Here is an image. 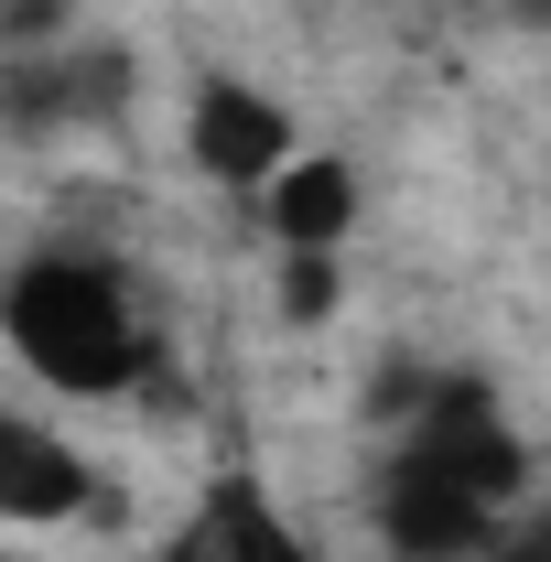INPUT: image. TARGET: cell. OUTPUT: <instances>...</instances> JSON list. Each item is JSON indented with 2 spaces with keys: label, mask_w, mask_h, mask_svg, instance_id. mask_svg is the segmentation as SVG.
<instances>
[{
  "label": "cell",
  "mask_w": 551,
  "mask_h": 562,
  "mask_svg": "<svg viewBox=\"0 0 551 562\" xmlns=\"http://www.w3.org/2000/svg\"><path fill=\"white\" fill-rule=\"evenodd\" d=\"M0 336L22 347L33 379H55L76 401H109L140 379V314H131V271L98 249H33L22 271H0Z\"/></svg>",
  "instance_id": "cell-1"
},
{
  "label": "cell",
  "mask_w": 551,
  "mask_h": 562,
  "mask_svg": "<svg viewBox=\"0 0 551 562\" xmlns=\"http://www.w3.org/2000/svg\"><path fill=\"white\" fill-rule=\"evenodd\" d=\"M131 44H33V55H0V140H76V131H120L131 120Z\"/></svg>",
  "instance_id": "cell-2"
},
{
  "label": "cell",
  "mask_w": 551,
  "mask_h": 562,
  "mask_svg": "<svg viewBox=\"0 0 551 562\" xmlns=\"http://www.w3.org/2000/svg\"><path fill=\"white\" fill-rule=\"evenodd\" d=\"M412 432H401V454H421V465H443L465 497H486L497 519L519 508V487H530V454H519V422L497 412V390H486L476 368H432V390H421Z\"/></svg>",
  "instance_id": "cell-3"
},
{
  "label": "cell",
  "mask_w": 551,
  "mask_h": 562,
  "mask_svg": "<svg viewBox=\"0 0 551 562\" xmlns=\"http://www.w3.org/2000/svg\"><path fill=\"white\" fill-rule=\"evenodd\" d=\"M184 162L206 184H227V195H260L281 162H292V109H281L271 87H249V76H206L195 109H184Z\"/></svg>",
  "instance_id": "cell-4"
},
{
  "label": "cell",
  "mask_w": 551,
  "mask_h": 562,
  "mask_svg": "<svg viewBox=\"0 0 551 562\" xmlns=\"http://www.w3.org/2000/svg\"><path fill=\"white\" fill-rule=\"evenodd\" d=\"M368 519H379V541H390L401 562H476L486 530H497V508L465 497L443 465H421V454H390V465H379Z\"/></svg>",
  "instance_id": "cell-5"
},
{
  "label": "cell",
  "mask_w": 551,
  "mask_h": 562,
  "mask_svg": "<svg viewBox=\"0 0 551 562\" xmlns=\"http://www.w3.org/2000/svg\"><path fill=\"white\" fill-rule=\"evenodd\" d=\"M162 562H325L292 519H281V497L260 476H206L195 497V519L173 530V552Z\"/></svg>",
  "instance_id": "cell-6"
},
{
  "label": "cell",
  "mask_w": 551,
  "mask_h": 562,
  "mask_svg": "<svg viewBox=\"0 0 551 562\" xmlns=\"http://www.w3.org/2000/svg\"><path fill=\"white\" fill-rule=\"evenodd\" d=\"M76 508H98L87 487V454H66V432L33 412H0V519H22V530H55Z\"/></svg>",
  "instance_id": "cell-7"
},
{
  "label": "cell",
  "mask_w": 551,
  "mask_h": 562,
  "mask_svg": "<svg viewBox=\"0 0 551 562\" xmlns=\"http://www.w3.org/2000/svg\"><path fill=\"white\" fill-rule=\"evenodd\" d=\"M260 206H271L281 249H346V227H357V173H346L336 151H292L271 184H260Z\"/></svg>",
  "instance_id": "cell-8"
},
{
  "label": "cell",
  "mask_w": 551,
  "mask_h": 562,
  "mask_svg": "<svg viewBox=\"0 0 551 562\" xmlns=\"http://www.w3.org/2000/svg\"><path fill=\"white\" fill-rule=\"evenodd\" d=\"M336 303H346L336 249H281V325H325Z\"/></svg>",
  "instance_id": "cell-9"
},
{
  "label": "cell",
  "mask_w": 551,
  "mask_h": 562,
  "mask_svg": "<svg viewBox=\"0 0 551 562\" xmlns=\"http://www.w3.org/2000/svg\"><path fill=\"white\" fill-rule=\"evenodd\" d=\"M66 33H76V0H0V55H33Z\"/></svg>",
  "instance_id": "cell-10"
},
{
  "label": "cell",
  "mask_w": 551,
  "mask_h": 562,
  "mask_svg": "<svg viewBox=\"0 0 551 562\" xmlns=\"http://www.w3.org/2000/svg\"><path fill=\"white\" fill-rule=\"evenodd\" d=\"M476 562H551V508H519V519H497Z\"/></svg>",
  "instance_id": "cell-11"
},
{
  "label": "cell",
  "mask_w": 551,
  "mask_h": 562,
  "mask_svg": "<svg viewBox=\"0 0 551 562\" xmlns=\"http://www.w3.org/2000/svg\"><path fill=\"white\" fill-rule=\"evenodd\" d=\"M497 11H530V22H551V0H497Z\"/></svg>",
  "instance_id": "cell-12"
}]
</instances>
